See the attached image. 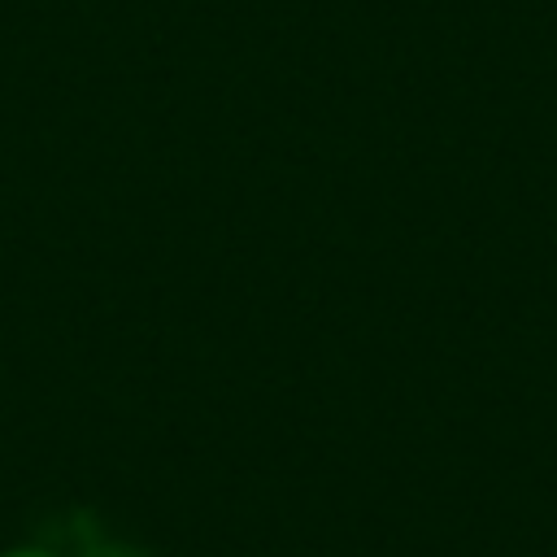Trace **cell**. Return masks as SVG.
<instances>
[{
    "label": "cell",
    "instance_id": "6da1fadb",
    "mask_svg": "<svg viewBox=\"0 0 557 557\" xmlns=\"http://www.w3.org/2000/svg\"><path fill=\"white\" fill-rule=\"evenodd\" d=\"M87 557H135V553H126V548H113V544H96V548H87Z\"/></svg>",
    "mask_w": 557,
    "mask_h": 557
},
{
    "label": "cell",
    "instance_id": "7a4b0ae2",
    "mask_svg": "<svg viewBox=\"0 0 557 557\" xmlns=\"http://www.w3.org/2000/svg\"><path fill=\"white\" fill-rule=\"evenodd\" d=\"M4 557H57V553H48V548H13Z\"/></svg>",
    "mask_w": 557,
    "mask_h": 557
}]
</instances>
